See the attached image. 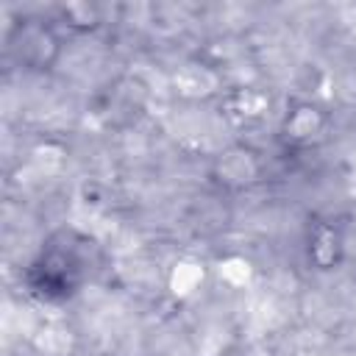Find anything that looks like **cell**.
Here are the masks:
<instances>
[{
  "label": "cell",
  "mask_w": 356,
  "mask_h": 356,
  "mask_svg": "<svg viewBox=\"0 0 356 356\" xmlns=\"http://www.w3.org/2000/svg\"><path fill=\"white\" fill-rule=\"evenodd\" d=\"M64 245H67V242H64ZM64 245H56V248L47 253V259H44V278H42V286L47 284V286L61 289V292L72 289L75 281H78V273H81V261H78V256H75V245H72L70 256H67V248H64Z\"/></svg>",
  "instance_id": "cell-1"
}]
</instances>
